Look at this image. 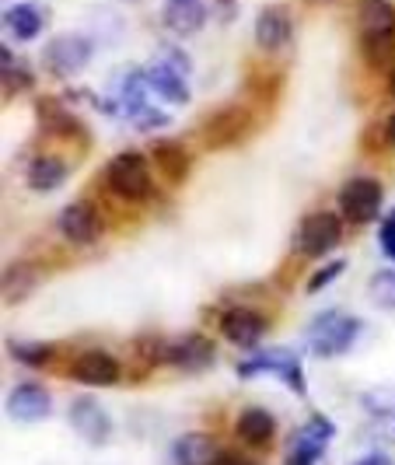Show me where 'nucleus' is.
<instances>
[{
  "label": "nucleus",
  "instance_id": "25",
  "mask_svg": "<svg viewBox=\"0 0 395 465\" xmlns=\"http://www.w3.org/2000/svg\"><path fill=\"white\" fill-rule=\"evenodd\" d=\"M35 116H39V123L46 126L49 134H60V137H67V130H81V123L70 116L67 105H60L56 98H39L35 102Z\"/></svg>",
  "mask_w": 395,
  "mask_h": 465
},
{
  "label": "nucleus",
  "instance_id": "8",
  "mask_svg": "<svg viewBox=\"0 0 395 465\" xmlns=\"http://www.w3.org/2000/svg\"><path fill=\"white\" fill-rule=\"evenodd\" d=\"M56 228H60V234H64L67 242H74V245H92L94 238L102 234L98 207L88 203V200H74V203H67V207L60 210Z\"/></svg>",
  "mask_w": 395,
  "mask_h": 465
},
{
  "label": "nucleus",
  "instance_id": "6",
  "mask_svg": "<svg viewBox=\"0 0 395 465\" xmlns=\"http://www.w3.org/2000/svg\"><path fill=\"white\" fill-rule=\"evenodd\" d=\"M332 434H336V427L322 413L308 417V423L294 434V441L287 448V465H319L322 455H326V444L332 441Z\"/></svg>",
  "mask_w": 395,
  "mask_h": 465
},
{
  "label": "nucleus",
  "instance_id": "20",
  "mask_svg": "<svg viewBox=\"0 0 395 465\" xmlns=\"http://www.w3.org/2000/svg\"><path fill=\"white\" fill-rule=\"evenodd\" d=\"M39 287V270L28 266V262H11L4 270V280H0V294L7 304H22L32 291Z\"/></svg>",
  "mask_w": 395,
  "mask_h": 465
},
{
  "label": "nucleus",
  "instance_id": "37",
  "mask_svg": "<svg viewBox=\"0 0 395 465\" xmlns=\"http://www.w3.org/2000/svg\"><path fill=\"white\" fill-rule=\"evenodd\" d=\"M319 4H326V0H319Z\"/></svg>",
  "mask_w": 395,
  "mask_h": 465
},
{
  "label": "nucleus",
  "instance_id": "2",
  "mask_svg": "<svg viewBox=\"0 0 395 465\" xmlns=\"http://www.w3.org/2000/svg\"><path fill=\"white\" fill-rule=\"evenodd\" d=\"M105 186L116 193L119 200H147L151 196V168L137 151H123L105 164Z\"/></svg>",
  "mask_w": 395,
  "mask_h": 465
},
{
  "label": "nucleus",
  "instance_id": "22",
  "mask_svg": "<svg viewBox=\"0 0 395 465\" xmlns=\"http://www.w3.org/2000/svg\"><path fill=\"white\" fill-rule=\"evenodd\" d=\"M4 22H7V28L18 39H35L46 28V7L43 4H32V0L28 4H15V7H7Z\"/></svg>",
  "mask_w": 395,
  "mask_h": 465
},
{
  "label": "nucleus",
  "instance_id": "31",
  "mask_svg": "<svg viewBox=\"0 0 395 465\" xmlns=\"http://www.w3.org/2000/svg\"><path fill=\"white\" fill-rule=\"evenodd\" d=\"M381 249L389 259H395V210L381 221Z\"/></svg>",
  "mask_w": 395,
  "mask_h": 465
},
{
  "label": "nucleus",
  "instance_id": "18",
  "mask_svg": "<svg viewBox=\"0 0 395 465\" xmlns=\"http://www.w3.org/2000/svg\"><path fill=\"white\" fill-rule=\"evenodd\" d=\"M207 22V7L200 0H168L164 4V25L175 35H193Z\"/></svg>",
  "mask_w": 395,
  "mask_h": 465
},
{
  "label": "nucleus",
  "instance_id": "10",
  "mask_svg": "<svg viewBox=\"0 0 395 465\" xmlns=\"http://www.w3.org/2000/svg\"><path fill=\"white\" fill-rule=\"evenodd\" d=\"M70 374H74V381H81V385L105 389V385H116L123 368H119L116 357L105 353V350H84V353L70 364Z\"/></svg>",
  "mask_w": 395,
  "mask_h": 465
},
{
  "label": "nucleus",
  "instance_id": "5",
  "mask_svg": "<svg viewBox=\"0 0 395 465\" xmlns=\"http://www.w3.org/2000/svg\"><path fill=\"white\" fill-rule=\"evenodd\" d=\"M92 53L94 43L84 39V35H56L46 46V53H43V64H46L53 77H74L77 70L88 67Z\"/></svg>",
  "mask_w": 395,
  "mask_h": 465
},
{
  "label": "nucleus",
  "instance_id": "32",
  "mask_svg": "<svg viewBox=\"0 0 395 465\" xmlns=\"http://www.w3.org/2000/svg\"><path fill=\"white\" fill-rule=\"evenodd\" d=\"M162 64L164 67H172V70H179V74H189V60L183 56V53H164Z\"/></svg>",
  "mask_w": 395,
  "mask_h": 465
},
{
  "label": "nucleus",
  "instance_id": "35",
  "mask_svg": "<svg viewBox=\"0 0 395 465\" xmlns=\"http://www.w3.org/2000/svg\"><path fill=\"white\" fill-rule=\"evenodd\" d=\"M385 140L395 147V116H389V123H385Z\"/></svg>",
  "mask_w": 395,
  "mask_h": 465
},
{
  "label": "nucleus",
  "instance_id": "36",
  "mask_svg": "<svg viewBox=\"0 0 395 465\" xmlns=\"http://www.w3.org/2000/svg\"><path fill=\"white\" fill-rule=\"evenodd\" d=\"M389 92H392V98H395V67H392V74H389Z\"/></svg>",
  "mask_w": 395,
  "mask_h": 465
},
{
  "label": "nucleus",
  "instance_id": "9",
  "mask_svg": "<svg viewBox=\"0 0 395 465\" xmlns=\"http://www.w3.org/2000/svg\"><path fill=\"white\" fill-rule=\"evenodd\" d=\"M67 417H70V427H74L84 441L105 444L109 441V434H113V420H109V413H105L102 402H94V396L74 399L67 410Z\"/></svg>",
  "mask_w": 395,
  "mask_h": 465
},
{
  "label": "nucleus",
  "instance_id": "12",
  "mask_svg": "<svg viewBox=\"0 0 395 465\" xmlns=\"http://www.w3.org/2000/svg\"><path fill=\"white\" fill-rule=\"evenodd\" d=\"M294 35V22H291V11L280 7V4H270L256 15V43L270 53H277L291 43Z\"/></svg>",
  "mask_w": 395,
  "mask_h": 465
},
{
  "label": "nucleus",
  "instance_id": "14",
  "mask_svg": "<svg viewBox=\"0 0 395 465\" xmlns=\"http://www.w3.org/2000/svg\"><path fill=\"white\" fill-rule=\"evenodd\" d=\"M49 413H53V396H49L43 385H18L7 396V417L11 420L35 423V420H46Z\"/></svg>",
  "mask_w": 395,
  "mask_h": 465
},
{
  "label": "nucleus",
  "instance_id": "4",
  "mask_svg": "<svg viewBox=\"0 0 395 465\" xmlns=\"http://www.w3.org/2000/svg\"><path fill=\"white\" fill-rule=\"evenodd\" d=\"M381 200H385L381 183L368 179V175L350 179L347 186L340 189V210H343V217L353 221V224H371L374 217L381 213Z\"/></svg>",
  "mask_w": 395,
  "mask_h": 465
},
{
  "label": "nucleus",
  "instance_id": "13",
  "mask_svg": "<svg viewBox=\"0 0 395 465\" xmlns=\"http://www.w3.org/2000/svg\"><path fill=\"white\" fill-rule=\"evenodd\" d=\"M221 332H224V340H232L234 347H256L262 332H266V322L252 308H228L221 315Z\"/></svg>",
  "mask_w": 395,
  "mask_h": 465
},
{
  "label": "nucleus",
  "instance_id": "34",
  "mask_svg": "<svg viewBox=\"0 0 395 465\" xmlns=\"http://www.w3.org/2000/svg\"><path fill=\"white\" fill-rule=\"evenodd\" d=\"M213 465H252V462H245V459H242V455H234V451H221Z\"/></svg>",
  "mask_w": 395,
  "mask_h": 465
},
{
  "label": "nucleus",
  "instance_id": "19",
  "mask_svg": "<svg viewBox=\"0 0 395 465\" xmlns=\"http://www.w3.org/2000/svg\"><path fill=\"white\" fill-rule=\"evenodd\" d=\"M147 88H151L154 94H162L164 102H172V105H186V102H189L186 74L164 67V64L147 67Z\"/></svg>",
  "mask_w": 395,
  "mask_h": 465
},
{
  "label": "nucleus",
  "instance_id": "17",
  "mask_svg": "<svg viewBox=\"0 0 395 465\" xmlns=\"http://www.w3.org/2000/svg\"><path fill=\"white\" fill-rule=\"evenodd\" d=\"M234 430H238V438L245 444H252V448H262V444L273 441V434H277V420L270 410H262V406H249L238 423H234Z\"/></svg>",
  "mask_w": 395,
  "mask_h": 465
},
{
  "label": "nucleus",
  "instance_id": "21",
  "mask_svg": "<svg viewBox=\"0 0 395 465\" xmlns=\"http://www.w3.org/2000/svg\"><path fill=\"white\" fill-rule=\"evenodd\" d=\"M357 22L364 35H395V7L389 0H360Z\"/></svg>",
  "mask_w": 395,
  "mask_h": 465
},
{
  "label": "nucleus",
  "instance_id": "27",
  "mask_svg": "<svg viewBox=\"0 0 395 465\" xmlns=\"http://www.w3.org/2000/svg\"><path fill=\"white\" fill-rule=\"evenodd\" d=\"M360 402L371 417H395V385H381L374 392H364Z\"/></svg>",
  "mask_w": 395,
  "mask_h": 465
},
{
  "label": "nucleus",
  "instance_id": "1",
  "mask_svg": "<svg viewBox=\"0 0 395 465\" xmlns=\"http://www.w3.org/2000/svg\"><path fill=\"white\" fill-rule=\"evenodd\" d=\"M357 332H360V319H353L347 312H322L308 329V343L319 357H340L353 347Z\"/></svg>",
  "mask_w": 395,
  "mask_h": 465
},
{
  "label": "nucleus",
  "instance_id": "33",
  "mask_svg": "<svg viewBox=\"0 0 395 465\" xmlns=\"http://www.w3.org/2000/svg\"><path fill=\"white\" fill-rule=\"evenodd\" d=\"M353 465H395L389 455H381V451H371V455H364V459H357Z\"/></svg>",
  "mask_w": 395,
  "mask_h": 465
},
{
  "label": "nucleus",
  "instance_id": "16",
  "mask_svg": "<svg viewBox=\"0 0 395 465\" xmlns=\"http://www.w3.org/2000/svg\"><path fill=\"white\" fill-rule=\"evenodd\" d=\"M217 441L203 434V430H193V434H183L179 441L172 444V459L175 465H213L217 462Z\"/></svg>",
  "mask_w": 395,
  "mask_h": 465
},
{
  "label": "nucleus",
  "instance_id": "30",
  "mask_svg": "<svg viewBox=\"0 0 395 465\" xmlns=\"http://www.w3.org/2000/svg\"><path fill=\"white\" fill-rule=\"evenodd\" d=\"M343 270H347V262H343V259L329 262V266H322V270H319L315 277H311L308 283H304V291H308V294H319V291H322V287H329V283H332V280L340 277Z\"/></svg>",
  "mask_w": 395,
  "mask_h": 465
},
{
  "label": "nucleus",
  "instance_id": "3",
  "mask_svg": "<svg viewBox=\"0 0 395 465\" xmlns=\"http://www.w3.org/2000/svg\"><path fill=\"white\" fill-rule=\"evenodd\" d=\"M340 238H343V221L336 217V213H329V210H319V213H308L301 221V228H298V252L301 256H329L336 245H340Z\"/></svg>",
  "mask_w": 395,
  "mask_h": 465
},
{
  "label": "nucleus",
  "instance_id": "7",
  "mask_svg": "<svg viewBox=\"0 0 395 465\" xmlns=\"http://www.w3.org/2000/svg\"><path fill=\"white\" fill-rule=\"evenodd\" d=\"M280 374L298 396H304V371L301 361L291 353V350H266V353H256L252 361H242L238 364V374L242 378H252V374Z\"/></svg>",
  "mask_w": 395,
  "mask_h": 465
},
{
  "label": "nucleus",
  "instance_id": "15",
  "mask_svg": "<svg viewBox=\"0 0 395 465\" xmlns=\"http://www.w3.org/2000/svg\"><path fill=\"white\" fill-rule=\"evenodd\" d=\"M64 179H67V164L56 154H35L25 168V183L35 193H53L64 186Z\"/></svg>",
  "mask_w": 395,
  "mask_h": 465
},
{
  "label": "nucleus",
  "instance_id": "24",
  "mask_svg": "<svg viewBox=\"0 0 395 465\" xmlns=\"http://www.w3.org/2000/svg\"><path fill=\"white\" fill-rule=\"evenodd\" d=\"M249 126V116L242 113V109H224V113H217V116L207 123V143L210 147H224V143H232V140L242 137V130Z\"/></svg>",
  "mask_w": 395,
  "mask_h": 465
},
{
  "label": "nucleus",
  "instance_id": "11",
  "mask_svg": "<svg viewBox=\"0 0 395 465\" xmlns=\"http://www.w3.org/2000/svg\"><path fill=\"white\" fill-rule=\"evenodd\" d=\"M213 357H217V347L200 332H189L183 340L168 343V364H175L179 371H203L213 364Z\"/></svg>",
  "mask_w": 395,
  "mask_h": 465
},
{
  "label": "nucleus",
  "instance_id": "26",
  "mask_svg": "<svg viewBox=\"0 0 395 465\" xmlns=\"http://www.w3.org/2000/svg\"><path fill=\"white\" fill-rule=\"evenodd\" d=\"M7 353L15 357V361H22L28 368H43L53 361V347L49 343H35V340H11L7 343Z\"/></svg>",
  "mask_w": 395,
  "mask_h": 465
},
{
  "label": "nucleus",
  "instance_id": "23",
  "mask_svg": "<svg viewBox=\"0 0 395 465\" xmlns=\"http://www.w3.org/2000/svg\"><path fill=\"white\" fill-rule=\"evenodd\" d=\"M151 158H154V164L162 168L172 183H179V179L189 175V151L179 140H158V143L151 147Z\"/></svg>",
  "mask_w": 395,
  "mask_h": 465
},
{
  "label": "nucleus",
  "instance_id": "28",
  "mask_svg": "<svg viewBox=\"0 0 395 465\" xmlns=\"http://www.w3.org/2000/svg\"><path fill=\"white\" fill-rule=\"evenodd\" d=\"M371 302L378 308H385V312H392L395 308V270H381L378 277L371 280Z\"/></svg>",
  "mask_w": 395,
  "mask_h": 465
},
{
  "label": "nucleus",
  "instance_id": "29",
  "mask_svg": "<svg viewBox=\"0 0 395 465\" xmlns=\"http://www.w3.org/2000/svg\"><path fill=\"white\" fill-rule=\"evenodd\" d=\"M126 116L133 119L140 130H158V126H168V116L158 113V109H151L147 102H133V105H126Z\"/></svg>",
  "mask_w": 395,
  "mask_h": 465
}]
</instances>
